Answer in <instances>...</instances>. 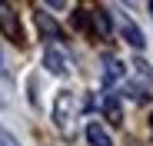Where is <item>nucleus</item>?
<instances>
[{
  "label": "nucleus",
  "mask_w": 153,
  "mask_h": 146,
  "mask_svg": "<svg viewBox=\"0 0 153 146\" xmlns=\"http://www.w3.org/2000/svg\"><path fill=\"white\" fill-rule=\"evenodd\" d=\"M123 40L130 43V46H137V50H140V46L146 43V40H143V33H140V30L133 27V23H123Z\"/></svg>",
  "instance_id": "nucleus-9"
},
{
  "label": "nucleus",
  "mask_w": 153,
  "mask_h": 146,
  "mask_svg": "<svg viewBox=\"0 0 153 146\" xmlns=\"http://www.w3.org/2000/svg\"><path fill=\"white\" fill-rule=\"evenodd\" d=\"M103 113H107V119H110L113 126H120V123H123V110H120V100H117L113 93L103 100Z\"/></svg>",
  "instance_id": "nucleus-7"
},
{
  "label": "nucleus",
  "mask_w": 153,
  "mask_h": 146,
  "mask_svg": "<svg viewBox=\"0 0 153 146\" xmlns=\"http://www.w3.org/2000/svg\"><path fill=\"white\" fill-rule=\"evenodd\" d=\"M103 73H107V80H120V77H123V63L107 53V57H103Z\"/></svg>",
  "instance_id": "nucleus-8"
},
{
  "label": "nucleus",
  "mask_w": 153,
  "mask_h": 146,
  "mask_svg": "<svg viewBox=\"0 0 153 146\" xmlns=\"http://www.w3.org/2000/svg\"><path fill=\"white\" fill-rule=\"evenodd\" d=\"M43 66L50 70V73H67V57H63V50H57V46H47L43 50Z\"/></svg>",
  "instance_id": "nucleus-3"
},
{
  "label": "nucleus",
  "mask_w": 153,
  "mask_h": 146,
  "mask_svg": "<svg viewBox=\"0 0 153 146\" xmlns=\"http://www.w3.org/2000/svg\"><path fill=\"white\" fill-rule=\"evenodd\" d=\"M0 63H4V57H0Z\"/></svg>",
  "instance_id": "nucleus-13"
},
{
  "label": "nucleus",
  "mask_w": 153,
  "mask_h": 146,
  "mask_svg": "<svg viewBox=\"0 0 153 146\" xmlns=\"http://www.w3.org/2000/svg\"><path fill=\"white\" fill-rule=\"evenodd\" d=\"M0 30H4V37H7V40H13L17 46L23 43V30H20V20H17L13 7H7V4H0Z\"/></svg>",
  "instance_id": "nucleus-1"
},
{
  "label": "nucleus",
  "mask_w": 153,
  "mask_h": 146,
  "mask_svg": "<svg viewBox=\"0 0 153 146\" xmlns=\"http://www.w3.org/2000/svg\"><path fill=\"white\" fill-rule=\"evenodd\" d=\"M87 143H90V146H113L110 133L100 126V123H87Z\"/></svg>",
  "instance_id": "nucleus-5"
},
{
  "label": "nucleus",
  "mask_w": 153,
  "mask_h": 146,
  "mask_svg": "<svg viewBox=\"0 0 153 146\" xmlns=\"http://www.w3.org/2000/svg\"><path fill=\"white\" fill-rule=\"evenodd\" d=\"M0 146H20V143H17L10 133H4V130H0Z\"/></svg>",
  "instance_id": "nucleus-11"
},
{
  "label": "nucleus",
  "mask_w": 153,
  "mask_h": 146,
  "mask_svg": "<svg viewBox=\"0 0 153 146\" xmlns=\"http://www.w3.org/2000/svg\"><path fill=\"white\" fill-rule=\"evenodd\" d=\"M150 13H153V4H150Z\"/></svg>",
  "instance_id": "nucleus-12"
},
{
  "label": "nucleus",
  "mask_w": 153,
  "mask_h": 146,
  "mask_svg": "<svg viewBox=\"0 0 153 146\" xmlns=\"http://www.w3.org/2000/svg\"><path fill=\"white\" fill-rule=\"evenodd\" d=\"M33 20H37V30H40L47 40H57V37H60V23H57V20H50L43 10H37V13H33Z\"/></svg>",
  "instance_id": "nucleus-4"
},
{
  "label": "nucleus",
  "mask_w": 153,
  "mask_h": 146,
  "mask_svg": "<svg viewBox=\"0 0 153 146\" xmlns=\"http://www.w3.org/2000/svg\"><path fill=\"white\" fill-rule=\"evenodd\" d=\"M90 20H93V30H97V37H110V13L103 10V7H97L93 13H90Z\"/></svg>",
  "instance_id": "nucleus-6"
},
{
  "label": "nucleus",
  "mask_w": 153,
  "mask_h": 146,
  "mask_svg": "<svg viewBox=\"0 0 153 146\" xmlns=\"http://www.w3.org/2000/svg\"><path fill=\"white\" fill-rule=\"evenodd\" d=\"M73 106H76L73 93L63 90V93L57 96V103H53V123H57V126H63V130L70 126V113H73Z\"/></svg>",
  "instance_id": "nucleus-2"
},
{
  "label": "nucleus",
  "mask_w": 153,
  "mask_h": 146,
  "mask_svg": "<svg viewBox=\"0 0 153 146\" xmlns=\"http://www.w3.org/2000/svg\"><path fill=\"white\" fill-rule=\"evenodd\" d=\"M73 23H76L80 30H87V27H90V13H87V10H76V13H73Z\"/></svg>",
  "instance_id": "nucleus-10"
},
{
  "label": "nucleus",
  "mask_w": 153,
  "mask_h": 146,
  "mask_svg": "<svg viewBox=\"0 0 153 146\" xmlns=\"http://www.w3.org/2000/svg\"><path fill=\"white\" fill-rule=\"evenodd\" d=\"M0 103H4V100H0Z\"/></svg>",
  "instance_id": "nucleus-14"
}]
</instances>
